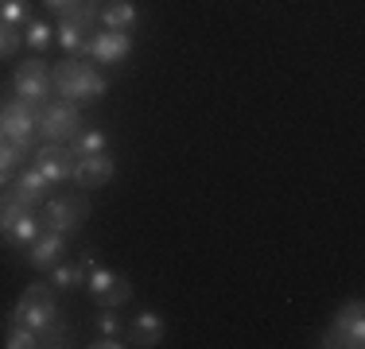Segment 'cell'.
Returning <instances> with one entry per match:
<instances>
[{
    "instance_id": "cell-1",
    "label": "cell",
    "mask_w": 365,
    "mask_h": 349,
    "mask_svg": "<svg viewBox=\"0 0 365 349\" xmlns=\"http://www.w3.org/2000/svg\"><path fill=\"white\" fill-rule=\"evenodd\" d=\"M51 82H55V93L66 101H101L109 93V78L101 70H93V63H86L82 55H71L66 63L51 66Z\"/></svg>"
},
{
    "instance_id": "cell-2",
    "label": "cell",
    "mask_w": 365,
    "mask_h": 349,
    "mask_svg": "<svg viewBox=\"0 0 365 349\" xmlns=\"http://www.w3.org/2000/svg\"><path fill=\"white\" fill-rule=\"evenodd\" d=\"M58 318H63V311H58V291L51 283H31L28 291L20 295V303L8 311L4 322H16V326H28V330H36V334H43V330L55 326Z\"/></svg>"
},
{
    "instance_id": "cell-3",
    "label": "cell",
    "mask_w": 365,
    "mask_h": 349,
    "mask_svg": "<svg viewBox=\"0 0 365 349\" xmlns=\"http://www.w3.org/2000/svg\"><path fill=\"white\" fill-rule=\"evenodd\" d=\"M0 233L8 244H20V249H28L43 233V217L36 214V206H24L12 194V187H0Z\"/></svg>"
},
{
    "instance_id": "cell-4",
    "label": "cell",
    "mask_w": 365,
    "mask_h": 349,
    "mask_svg": "<svg viewBox=\"0 0 365 349\" xmlns=\"http://www.w3.org/2000/svg\"><path fill=\"white\" fill-rule=\"evenodd\" d=\"M101 4H106V0H78L71 12L58 16V24H55V43H58V47L71 51V55H78L82 43L90 39L93 28L101 24Z\"/></svg>"
},
{
    "instance_id": "cell-5",
    "label": "cell",
    "mask_w": 365,
    "mask_h": 349,
    "mask_svg": "<svg viewBox=\"0 0 365 349\" xmlns=\"http://www.w3.org/2000/svg\"><path fill=\"white\" fill-rule=\"evenodd\" d=\"M82 264H86V291L93 295L98 307H117L120 311L128 299H133V283H128L120 272L106 268L98 256H90V252L82 256Z\"/></svg>"
},
{
    "instance_id": "cell-6",
    "label": "cell",
    "mask_w": 365,
    "mask_h": 349,
    "mask_svg": "<svg viewBox=\"0 0 365 349\" xmlns=\"http://www.w3.org/2000/svg\"><path fill=\"white\" fill-rule=\"evenodd\" d=\"M86 128V117L78 109V101L51 98L39 105V140H55V144H71V140Z\"/></svg>"
},
{
    "instance_id": "cell-7",
    "label": "cell",
    "mask_w": 365,
    "mask_h": 349,
    "mask_svg": "<svg viewBox=\"0 0 365 349\" xmlns=\"http://www.w3.org/2000/svg\"><path fill=\"white\" fill-rule=\"evenodd\" d=\"M0 136L31 152L39 144V105H28L20 98H4L0 101Z\"/></svg>"
},
{
    "instance_id": "cell-8",
    "label": "cell",
    "mask_w": 365,
    "mask_h": 349,
    "mask_svg": "<svg viewBox=\"0 0 365 349\" xmlns=\"http://www.w3.org/2000/svg\"><path fill=\"white\" fill-rule=\"evenodd\" d=\"M86 214H90V202H86V190H66L58 198H47L43 202V225L63 237H74L78 229L86 225Z\"/></svg>"
},
{
    "instance_id": "cell-9",
    "label": "cell",
    "mask_w": 365,
    "mask_h": 349,
    "mask_svg": "<svg viewBox=\"0 0 365 349\" xmlns=\"http://www.w3.org/2000/svg\"><path fill=\"white\" fill-rule=\"evenodd\" d=\"M319 345L323 349H361L365 345V311H361V299H350L342 303L334 314V322L323 330V338H319Z\"/></svg>"
},
{
    "instance_id": "cell-10",
    "label": "cell",
    "mask_w": 365,
    "mask_h": 349,
    "mask_svg": "<svg viewBox=\"0 0 365 349\" xmlns=\"http://www.w3.org/2000/svg\"><path fill=\"white\" fill-rule=\"evenodd\" d=\"M12 90H16V98L28 101V105H47L51 93H55L51 63L47 58H28V63H20L12 74Z\"/></svg>"
},
{
    "instance_id": "cell-11",
    "label": "cell",
    "mask_w": 365,
    "mask_h": 349,
    "mask_svg": "<svg viewBox=\"0 0 365 349\" xmlns=\"http://www.w3.org/2000/svg\"><path fill=\"white\" fill-rule=\"evenodd\" d=\"M82 58H93L98 66H120L128 55H133V35L128 31H93L90 39L82 43V51H78Z\"/></svg>"
},
{
    "instance_id": "cell-12",
    "label": "cell",
    "mask_w": 365,
    "mask_h": 349,
    "mask_svg": "<svg viewBox=\"0 0 365 349\" xmlns=\"http://www.w3.org/2000/svg\"><path fill=\"white\" fill-rule=\"evenodd\" d=\"M31 163L43 171V179H47L51 187H63V182H71V174H74L71 147L55 144V140H39V144L31 147Z\"/></svg>"
},
{
    "instance_id": "cell-13",
    "label": "cell",
    "mask_w": 365,
    "mask_h": 349,
    "mask_svg": "<svg viewBox=\"0 0 365 349\" xmlns=\"http://www.w3.org/2000/svg\"><path fill=\"white\" fill-rule=\"evenodd\" d=\"M113 174H117V163H113V155H109V152L78 155V160H74L71 182H74L78 190H101V187H109Z\"/></svg>"
},
{
    "instance_id": "cell-14",
    "label": "cell",
    "mask_w": 365,
    "mask_h": 349,
    "mask_svg": "<svg viewBox=\"0 0 365 349\" xmlns=\"http://www.w3.org/2000/svg\"><path fill=\"white\" fill-rule=\"evenodd\" d=\"M66 241H71V237H63V233H55V229L43 225V233L28 244V249H24V260H28L31 268H39V272H47L51 264H58V260L66 256Z\"/></svg>"
},
{
    "instance_id": "cell-15",
    "label": "cell",
    "mask_w": 365,
    "mask_h": 349,
    "mask_svg": "<svg viewBox=\"0 0 365 349\" xmlns=\"http://www.w3.org/2000/svg\"><path fill=\"white\" fill-rule=\"evenodd\" d=\"M163 338H168V322H163L155 311H140V314H136V318L125 326V345H136V349L163 345Z\"/></svg>"
},
{
    "instance_id": "cell-16",
    "label": "cell",
    "mask_w": 365,
    "mask_h": 349,
    "mask_svg": "<svg viewBox=\"0 0 365 349\" xmlns=\"http://www.w3.org/2000/svg\"><path fill=\"white\" fill-rule=\"evenodd\" d=\"M12 187V194L20 198L24 206H43L51 198V182L43 179V171L31 163V167H24L20 174H16V182H8Z\"/></svg>"
},
{
    "instance_id": "cell-17",
    "label": "cell",
    "mask_w": 365,
    "mask_h": 349,
    "mask_svg": "<svg viewBox=\"0 0 365 349\" xmlns=\"http://www.w3.org/2000/svg\"><path fill=\"white\" fill-rule=\"evenodd\" d=\"M101 28L133 35L140 28V8H136V0H106L101 4Z\"/></svg>"
},
{
    "instance_id": "cell-18",
    "label": "cell",
    "mask_w": 365,
    "mask_h": 349,
    "mask_svg": "<svg viewBox=\"0 0 365 349\" xmlns=\"http://www.w3.org/2000/svg\"><path fill=\"white\" fill-rule=\"evenodd\" d=\"M47 279L55 291H78V287H86V264L82 260H71V264H51L47 268Z\"/></svg>"
},
{
    "instance_id": "cell-19",
    "label": "cell",
    "mask_w": 365,
    "mask_h": 349,
    "mask_svg": "<svg viewBox=\"0 0 365 349\" xmlns=\"http://www.w3.org/2000/svg\"><path fill=\"white\" fill-rule=\"evenodd\" d=\"M66 147H71L74 160H78V155H98V152H109V132H106V128H82V132H78Z\"/></svg>"
},
{
    "instance_id": "cell-20",
    "label": "cell",
    "mask_w": 365,
    "mask_h": 349,
    "mask_svg": "<svg viewBox=\"0 0 365 349\" xmlns=\"http://www.w3.org/2000/svg\"><path fill=\"white\" fill-rule=\"evenodd\" d=\"M20 31H24V43H28V47H36V51H47L51 43H55V24H47V20H43V16H36V12L24 20Z\"/></svg>"
},
{
    "instance_id": "cell-21",
    "label": "cell",
    "mask_w": 365,
    "mask_h": 349,
    "mask_svg": "<svg viewBox=\"0 0 365 349\" xmlns=\"http://www.w3.org/2000/svg\"><path fill=\"white\" fill-rule=\"evenodd\" d=\"M4 349H39V334L28 326H16V322H4V338H0Z\"/></svg>"
},
{
    "instance_id": "cell-22",
    "label": "cell",
    "mask_w": 365,
    "mask_h": 349,
    "mask_svg": "<svg viewBox=\"0 0 365 349\" xmlns=\"http://www.w3.org/2000/svg\"><path fill=\"white\" fill-rule=\"evenodd\" d=\"M28 16H31L28 0H0V24H8V28H24Z\"/></svg>"
},
{
    "instance_id": "cell-23",
    "label": "cell",
    "mask_w": 365,
    "mask_h": 349,
    "mask_svg": "<svg viewBox=\"0 0 365 349\" xmlns=\"http://www.w3.org/2000/svg\"><path fill=\"white\" fill-rule=\"evenodd\" d=\"M28 147H20V144H12V140H4L0 136V167L4 171H16V167H24L28 163Z\"/></svg>"
},
{
    "instance_id": "cell-24",
    "label": "cell",
    "mask_w": 365,
    "mask_h": 349,
    "mask_svg": "<svg viewBox=\"0 0 365 349\" xmlns=\"http://www.w3.org/2000/svg\"><path fill=\"white\" fill-rule=\"evenodd\" d=\"M24 47V31L20 28H8V24H0V63H8V58H16V51Z\"/></svg>"
},
{
    "instance_id": "cell-25",
    "label": "cell",
    "mask_w": 365,
    "mask_h": 349,
    "mask_svg": "<svg viewBox=\"0 0 365 349\" xmlns=\"http://www.w3.org/2000/svg\"><path fill=\"white\" fill-rule=\"evenodd\" d=\"M98 334H117V338H125V322H120L117 307H101V314H98Z\"/></svg>"
},
{
    "instance_id": "cell-26",
    "label": "cell",
    "mask_w": 365,
    "mask_h": 349,
    "mask_svg": "<svg viewBox=\"0 0 365 349\" xmlns=\"http://www.w3.org/2000/svg\"><path fill=\"white\" fill-rule=\"evenodd\" d=\"M90 349H125V338H117V334H98L93 342H86Z\"/></svg>"
},
{
    "instance_id": "cell-27",
    "label": "cell",
    "mask_w": 365,
    "mask_h": 349,
    "mask_svg": "<svg viewBox=\"0 0 365 349\" xmlns=\"http://www.w3.org/2000/svg\"><path fill=\"white\" fill-rule=\"evenodd\" d=\"M78 4V0H43V8H51L55 16H63V12H71V8Z\"/></svg>"
},
{
    "instance_id": "cell-28",
    "label": "cell",
    "mask_w": 365,
    "mask_h": 349,
    "mask_svg": "<svg viewBox=\"0 0 365 349\" xmlns=\"http://www.w3.org/2000/svg\"><path fill=\"white\" fill-rule=\"evenodd\" d=\"M8 182H12V171H4V167H0V187H8Z\"/></svg>"
}]
</instances>
